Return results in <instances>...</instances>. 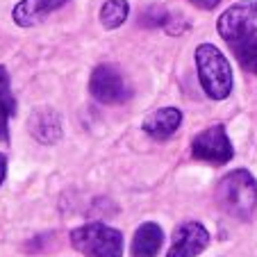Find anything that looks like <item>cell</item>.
<instances>
[{
  "mask_svg": "<svg viewBox=\"0 0 257 257\" xmlns=\"http://www.w3.org/2000/svg\"><path fill=\"white\" fill-rule=\"evenodd\" d=\"M218 205L234 218H248L255 214L257 207V180L246 169H237L228 173L216 189Z\"/></svg>",
  "mask_w": 257,
  "mask_h": 257,
  "instance_id": "1",
  "label": "cell"
},
{
  "mask_svg": "<svg viewBox=\"0 0 257 257\" xmlns=\"http://www.w3.org/2000/svg\"><path fill=\"white\" fill-rule=\"evenodd\" d=\"M196 66L203 91L212 100H223L232 91V68L225 55L212 44H200L196 48Z\"/></svg>",
  "mask_w": 257,
  "mask_h": 257,
  "instance_id": "2",
  "label": "cell"
},
{
  "mask_svg": "<svg viewBox=\"0 0 257 257\" xmlns=\"http://www.w3.org/2000/svg\"><path fill=\"white\" fill-rule=\"evenodd\" d=\"M73 246L87 257H121L123 237L118 230L102 223H87L71 232Z\"/></svg>",
  "mask_w": 257,
  "mask_h": 257,
  "instance_id": "3",
  "label": "cell"
},
{
  "mask_svg": "<svg viewBox=\"0 0 257 257\" xmlns=\"http://www.w3.org/2000/svg\"><path fill=\"white\" fill-rule=\"evenodd\" d=\"M89 89H91L93 98L100 100L102 105H121V102L130 100L132 96V87L125 82L123 73L109 64H100L93 68Z\"/></svg>",
  "mask_w": 257,
  "mask_h": 257,
  "instance_id": "4",
  "label": "cell"
},
{
  "mask_svg": "<svg viewBox=\"0 0 257 257\" xmlns=\"http://www.w3.org/2000/svg\"><path fill=\"white\" fill-rule=\"evenodd\" d=\"M191 153L196 160L212 162V164H225L234 155L232 144H230L223 125H212L200 135H196L194 144H191Z\"/></svg>",
  "mask_w": 257,
  "mask_h": 257,
  "instance_id": "5",
  "label": "cell"
},
{
  "mask_svg": "<svg viewBox=\"0 0 257 257\" xmlns=\"http://www.w3.org/2000/svg\"><path fill=\"white\" fill-rule=\"evenodd\" d=\"M216 30L228 44L246 37L248 32L257 30V10L255 3H237V5L228 7L223 14L218 16Z\"/></svg>",
  "mask_w": 257,
  "mask_h": 257,
  "instance_id": "6",
  "label": "cell"
},
{
  "mask_svg": "<svg viewBox=\"0 0 257 257\" xmlns=\"http://www.w3.org/2000/svg\"><path fill=\"white\" fill-rule=\"evenodd\" d=\"M207 243L209 232L205 230V225L189 221L173 232V241H171L166 257H196L207 248Z\"/></svg>",
  "mask_w": 257,
  "mask_h": 257,
  "instance_id": "7",
  "label": "cell"
},
{
  "mask_svg": "<svg viewBox=\"0 0 257 257\" xmlns=\"http://www.w3.org/2000/svg\"><path fill=\"white\" fill-rule=\"evenodd\" d=\"M28 130L39 144L53 146L62 139L64 127H62V116H59L55 109L50 107H41V109H34L28 118Z\"/></svg>",
  "mask_w": 257,
  "mask_h": 257,
  "instance_id": "8",
  "label": "cell"
},
{
  "mask_svg": "<svg viewBox=\"0 0 257 257\" xmlns=\"http://www.w3.org/2000/svg\"><path fill=\"white\" fill-rule=\"evenodd\" d=\"M68 0H21L12 12V19L21 28H32V25L41 23L50 12L64 7Z\"/></svg>",
  "mask_w": 257,
  "mask_h": 257,
  "instance_id": "9",
  "label": "cell"
},
{
  "mask_svg": "<svg viewBox=\"0 0 257 257\" xmlns=\"http://www.w3.org/2000/svg\"><path fill=\"white\" fill-rule=\"evenodd\" d=\"M180 123H182V112H180V109H175V107H162V109L153 112L151 116H146L144 130L148 132L153 139L162 141V139H169L180 127Z\"/></svg>",
  "mask_w": 257,
  "mask_h": 257,
  "instance_id": "10",
  "label": "cell"
},
{
  "mask_svg": "<svg viewBox=\"0 0 257 257\" xmlns=\"http://www.w3.org/2000/svg\"><path fill=\"white\" fill-rule=\"evenodd\" d=\"M164 241V232L157 223H144L132 239V257H155Z\"/></svg>",
  "mask_w": 257,
  "mask_h": 257,
  "instance_id": "11",
  "label": "cell"
},
{
  "mask_svg": "<svg viewBox=\"0 0 257 257\" xmlns=\"http://www.w3.org/2000/svg\"><path fill=\"white\" fill-rule=\"evenodd\" d=\"M16 114V98L12 93L10 73L5 66H0V141H10L7 121Z\"/></svg>",
  "mask_w": 257,
  "mask_h": 257,
  "instance_id": "12",
  "label": "cell"
},
{
  "mask_svg": "<svg viewBox=\"0 0 257 257\" xmlns=\"http://www.w3.org/2000/svg\"><path fill=\"white\" fill-rule=\"evenodd\" d=\"M230 46H232V53L239 59V64L248 73H257V30L248 32L241 39L232 41Z\"/></svg>",
  "mask_w": 257,
  "mask_h": 257,
  "instance_id": "13",
  "label": "cell"
},
{
  "mask_svg": "<svg viewBox=\"0 0 257 257\" xmlns=\"http://www.w3.org/2000/svg\"><path fill=\"white\" fill-rule=\"evenodd\" d=\"M127 14H130L127 0H107L100 10V23L107 30H116L127 21Z\"/></svg>",
  "mask_w": 257,
  "mask_h": 257,
  "instance_id": "14",
  "label": "cell"
},
{
  "mask_svg": "<svg viewBox=\"0 0 257 257\" xmlns=\"http://www.w3.org/2000/svg\"><path fill=\"white\" fill-rule=\"evenodd\" d=\"M171 14L166 10H162V7L153 5L148 7V10L141 12L139 16V25H144V28H164L166 23H169Z\"/></svg>",
  "mask_w": 257,
  "mask_h": 257,
  "instance_id": "15",
  "label": "cell"
},
{
  "mask_svg": "<svg viewBox=\"0 0 257 257\" xmlns=\"http://www.w3.org/2000/svg\"><path fill=\"white\" fill-rule=\"evenodd\" d=\"M189 3L196 5V7H200V10H214L221 0H189Z\"/></svg>",
  "mask_w": 257,
  "mask_h": 257,
  "instance_id": "16",
  "label": "cell"
},
{
  "mask_svg": "<svg viewBox=\"0 0 257 257\" xmlns=\"http://www.w3.org/2000/svg\"><path fill=\"white\" fill-rule=\"evenodd\" d=\"M5 175H7V157L0 153V185L5 182Z\"/></svg>",
  "mask_w": 257,
  "mask_h": 257,
  "instance_id": "17",
  "label": "cell"
},
{
  "mask_svg": "<svg viewBox=\"0 0 257 257\" xmlns=\"http://www.w3.org/2000/svg\"><path fill=\"white\" fill-rule=\"evenodd\" d=\"M255 10H257V3H255Z\"/></svg>",
  "mask_w": 257,
  "mask_h": 257,
  "instance_id": "18",
  "label": "cell"
}]
</instances>
